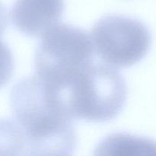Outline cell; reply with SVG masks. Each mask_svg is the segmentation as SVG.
<instances>
[{
	"label": "cell",
	"mask_w": 156,
	"mask_h": 156,
	"mask_svg": "<svg viewBox=\"0 0 156 156\" xmlns=\"http://www.w3.org/2000/svg\"><path fill=\"white\" fill-rule=\"evenodd\" d=\"M14 120L26 140V155H71L77 136L70 118L36 76L15 84L10 94Z\"/></svg>",
	"instance_id": "obj_1"
},
{
	"label": "cell",
	"mask_w": 156,
	"mask_h": 156,
	"mask_svg": "<svg viewBox=\"0 0 156 156\" xmlns=\"http://www.w3.org/2000/svg\"><path fill=\"white\" fill-rule=\"evenodd\" d=\"M54 90L73 120L96 123L117 117L127 98L123 76L116 68L102 62H92Z\"/></svg>",
	"instance_id": "obj_2"
},
{
	"label": "cell",
	"mask_w": 156,
	"mask_h": 156,
	"mask_svg": "<svg viewBox=\"0 0 156 156\" xmlns=\"http://www.w3.org/2000/svg\"><path fill=\"white\" fill-rule=\"evenodd\" d=\"M94 49L86 30L57 24L42 36L34 56L35 76L50 86H59L94 62Z\"/></svg>",
	"instance_id": "obj_3"
},
{
	"label": "cell",
	"mask_w": 156,
	"mask_h": 156,
	"mask_svg": "<svg viewBox=\"0 0 156 156\" xmlns=\"http://www.w3.org/2000/svg\"><path fill=\"white\" fill-rule=\"evenodd\" d=\"M91 40L102 62L127 68L141 61L150 50L152 34L140 20L118 15L101 18L94 25Z\"/></svg>",
	"instance_id": "obj_4"
},
{
	"label": "cell",
	"mask_w": 156,
	"mask_h": 156,
	"mask_svg": "<svg viewBox=\"0 0 156 156\" xmlns=\"http://www.w3.org/2000/svg\"><path fill=\"white\" fill-rule=\"evenodd\" d=\"M64 10V0H15L10 16L21 33L40 37L61 21Z\"/></svg>",
	"instance_id": "obj_5"
},
{
	"label": "cell",
	"mask_w": 156,
	"mask_h": 156,
	"mask_svg": "<svg viewBox=\"0 0 156 156\" xmlns=\"http://www.w3.org/2000/svg\"><path fill=\"white\" fill-rule=\"evenodd\" d=\"M94 155L109 156H156V142L124 133H113L96 147Z\"/></svg>",
	"instance_id": "obj_6"
},
{
	"label": "cell",
	"mask_w": 156,
	"mask_h": 156,
	"mask_svg": "<svg viewBox=\"0 0 156 156\" xmlns=\"http://www.w3.org/2000/svg\"><path fill=\"white\" fill-rule=\"evenodd\" d=\"M0 155H26L25 136L15 120L0 119Z\"/></svg>",
	"instance_id": "obj_7"
},
{
	"label": "cell",
	"mask_w": 156,
	"mask_h": 156,
	"mask_svg": "<svg viewBox=\"0 0 156 156\" xmlns=\"http://www.w3.org/2000/svg\"><path fill=\"white\" fill-rule=\"evenodd\" d=\"M15 69V60L12 51L0 37V88L12 78Z\"/></svg>",
	"instance_id": "obj_8"
},
{
	"label": "cell",
	"mask_w": 156,
	"mask_h": 156,
	"mask_svg": "<svg viewBox=\"0 0 156 156\" xmlns=\"http://www.w3.org/2000/svg\"><path fill=\"white\" fill-rule=\"evenodd\" d=\"M8 24L7 11L5 6L0 2V37L5 30Z\"/></svg>",
	"instance_id": "obj_9"
}]
</instances>
